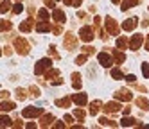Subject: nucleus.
<instances>
[{
    "label": "nucleus",
    "instance_id": "obj_1",
    "mask_svg": "<svg viewBox=\"0 0 149 129\" xmlns=\"http://www.w3.org/2000/svg\"><path fill=\"white\" fill-rule=\"evenodd\" d=\"M81 38H83V41H92V31L88 29V27H84V29H81Z\"/></svg>",
    "mask_w": 149,
    "mask_h": 129
},
{
    "label": "nucleus",
    "instance_id": "obj_2",
    "mask_svg": "<svg viewBox=\"0 0 149 129\" xmlns=\"http://www.w3.org/2000/svg\"><path fill=\"white\" fill-rule=\"evenodd\" d=\"M50 67V59H43V61H40L38 63V67H36V72L40 74V72H43L45 68H49Z\"/></svg>",
    "mask_w": 149,
    "mask_h": 129
},
{
    "label": "nucleus",
    "instance_id": "obj_3",
    "mask_svg": "<svg viewBox=\"0 0 149 129\" xmlns=\"http://www.w3.org/2000/svg\"><path fill=\"white\" fill-rule=\"evenodd\" d=\"M99 61L102 63V67H110V63H111L110 56H106V54H99Z\"/></svg>",
    "mask_w": 149,
    "mask_h": 129
},
{
    "label": "nucleus",
    "instance_id": "obj_4",
    "mask_svg": "<svg viewBox=\"0 0 149 129\" xmlns=\"http://www.w3.org/2000/svg\"><path fill=\"white\" fill-rule=\"evenodd\" d=\"M135 25H136V20H135V18H131V20H127V21H126V24H124L122 27H124L126 31H131Z\"/></svg>",
    "mask_w": 149,
    "mask_h": 129
},
{
    "label": "nucleus",
    "instance_id": "obj_5",
    "mask_svg": "<svg viewBox=\"0 0 149 129\" xmlns=\"http://www.w3.org/2000/svg\"><path fill=\"white\" fill-rule=\"evenodd\" d=\"M41 111L38 110V107H36V110H24V117H34V115H40Z\"/></svg>",
    "mask_w": 149,
    "mask_h": 129
},
{
    "label": "nucleus",
    "instance_id": "obj_6",
    "mask_svg": "<svg viewBox=\"0 0 149 129\" xmlns=\"http://www.w3.org/2000/svg\"><path fill=\"white\" fill-rule=\"evenodd\" d=\"M0 107H2L4 111H9V110H13V107H15V104L13 102H2V104H0Z\"/></svg>",
    "mask_w": 149,
    "mask_h": 129
},
{
    "label": "nucleus",
    "instance_id": "obj_7",
    "mask_svg": "<svg viewBox=\"0 0 149 129\" xmlns=\"http://www.w3.org/2000/svg\"><path fill=\"white\" fill-rule=\"evenodd\" d=\"M52 16H54L56 20H59V21H65V15H63L61 11H54V13H52Z\"/></svg>",
    "mask_w": 149,
    "mask_h": 129
},
{
    "label": "nucleus",
    "instance_id": "obj_8",
    "mask_svg": "<svg viewBox=\"0 0 149 129\" xmlns=\"http://www.w3.org/2000/svg\"><path fill=\"white\" fill-rule=\"evenodd\" d=\"M74 101H76L77 104H84V102H86V95H76V99H74Z\"/></svg>",
    "mask_w": 149,
    "mask_h": 129
},
{
    "label": "nucleus",
    "instance_id": "obj_9",
    "mask_svg": "<svg viewBox=\"0 0 149 129\" xmlns=\"http://www.w3.org/2000/svg\"><path fill=\"white\" fill-rule=\"evenodd\" d=\"M136 2V0H124V4H122V9L126 11V9H130V6H133Z\"/></svg>",
    "mask_w": 149,
    "mask_h": 129
},
{
    "label": "nucleus",
    "instance_id": "obj_10",
    "mask_svg": "<svg viewBox=\"0 0 149 129\" xmlns=\"http://www.w3.org/2000/svg\"><path fill=\"white\" fill-rule=\"evenodd\" d=\"M140 43H142V38H140V36H135V40H133V43H131V47L136 49L138 45H140Z\"/></svg>",
    "mask_w": 149,
    "mask_h": 129
},
{
    "label": "nucleus",
    "instance_id": "obj_11",
    "mask_svg": "<svg viewBox=\"0 0 149 129\" xmlns=\"http://www.w3.org/2000/svg\"><path fill=\"white\" fill-rule=\"evenodd\" d=\"M117 110H120L119 104H108V107H106V111H117Z\"/></svg>",
    "mask_w": 149,
    "mask_h": 129
},
{
    "label": "nucleus",
    "instance_id": "obj_12",
    "mask_svg": "<svg viewBox=\"0 0 149 129\" xmlns=\"http://www.w3.org/2000/svg\"><path fill=\"white\" fill-rule=\"evenodd\" d=\"M9 124H11V120L7 117H0V126H9Z\"/></svg>",
    "mask_w": 149,
    "mask_h": 129
},
{
    "label": "nucleus",
    "instance_id": "obj_13",
    "mask_svg": "<svg viewBox=\"0 0 149 129\" xmlns=\"http://www.w3.org/2000/svg\"><path fill=\"white\" fill-rule=\"evenodd\" d=\"M133 118H124V120H122V126H133Z\"/></svg>",
    "mask_w": 149,
    "mask_h": 129
},
{
    "label": "nucleus",
    "instance_id": "obj_14",
    "mask_svg": "<svg viewBox=\"0 0 149 129\" xmlns=\"http://www.w3.org/2000/svg\"><path fill=\"white\" fill-rule=\"evenodd\" d=\"M142 70H144V75H146V77H149V64H147V63H144Z\"/></svg>",
    "mask_w": 149,
    "mask_h": 129
},
{
    "label": "nucleus",
    "instance_id": "obj_15",
    "mask_svg": "<svg viewBox=\"0 0 149 129\" xmlns=\"http://www.w3.org/2000/svg\"><path fill=\"white\" fill-rule=\"evenodd\" d=\"M49 29H50V27H49L47 24H40V25H38V31H43V32H45V31H49Z\"/></svg>",
    "mask_w": 149,
    "mask_h": 129
},
{
    "label": "nucleus",
    "instance_id": "obj_16",
    "mask_svg": "<svg viewBox=\"0 0 149 129\" xmlns=\"http://www.w3.org/2000/svg\"><path fill=\"white\" fill-rule=\"evenodd\" d=\"M7 9H9V4H7V2H4L2 6H0V13H6Z\"/></svg>",
    "mask_w": 149,
    "mask_h": 129
},
{
    "label": "nucleus",
    "instance_id": "obj_17",
    "mask_svg": "<svg viewBox=\"0 0 149 129\" xmlns=\"http://www.w3.org/2000/svg\"><path fill=\"white\" fill-rule=\"evenodd\" d=\"M111 75H113V77H117V79H120V77H122V74H120L119 70H111Z\"/></svg>",
    "mask_w": 149,
    "mask_h": 129
},
{
    "label": "nucleus",
    "instance_id": "obj_18",
    "mask_svg": "<svg viewBox=\"0 0 149 129\" xmlns=\"http://www.w3.org/2000/svg\"><path fill=\"white\" fill-rule=\"evenodd\" d=\"M15 13H22V6H20V4L15 6Z\"/></svg>",
    "mask_w": 149,
    "mask_h": 129
},
{
    "label": "nucleus",
    "instance_id": "obj_19",
    "mask_svg": "<svg viewBox=\"0 0 149 129\" xmlns=\"http://www.w3.org/2000/svg\"><path fill=\"white\" fill-rule=\"evenodd\" d=\"M147 49H149V41H147Z\"/></svg>",
    "mask_w": 149,
    "mask_h": 129
},
{
    "label": "nucleus",
    "instance_id": "obj_20",
    "mask_svg": "<svg viewBox=\"0 0 149 129\" xmlns=\"http://www.w3.org/2000/svg\"><path fill=\"white\" fill-rule=\"evenodd\" d=\"M113 2H117V0H113Z\"/></svg>",
    "mask_w": 149,
    "mask_h": 129
}]
</instances>
